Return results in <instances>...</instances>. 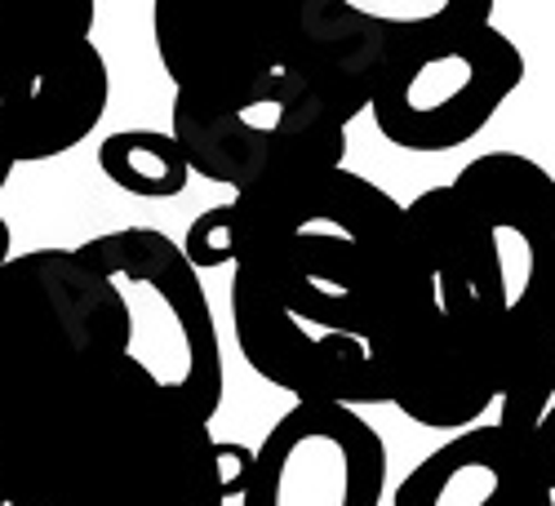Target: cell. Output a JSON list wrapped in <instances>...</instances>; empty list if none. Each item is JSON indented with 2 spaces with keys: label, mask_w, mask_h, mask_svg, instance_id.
Returning <instances> with one entry per match:
<instances>
[{
  "label": "cell",
  "mask_w": 555,
  "mask_h": 506,
  "mask_svg": "<svg viewBox=\"0 0 555 506\" xmlns=\"http://www.w3.org/2000/svg\"><path fill=\"white\" fill-rule=\"evenodd\" d=\"M525 497L529 476L520 453L498 423H476L431 449L396 484L391 506H525Z\"/></svg>",
  "instance_id": "obj_10"
},
{
  "label": "cell",
  "mask_w": 555,
  "mask_h": 506,
  "mask_svg": "<svg viewBox=\"0 0 555 506\" xmlns=\"http://www.w3.org/2000/svg\"><path fill=\"white\" fill-rule=\"evenodd\" d=\"M0 506H18V502H14V497H10L5 489H0Z\"/></svg>",
  "instance_id": "obj_16"
},
{
  "label": "cell",
  "mask_w": 555,
  "mask_h": 506,
  "mask_svg": "<svg viewBox=\"0 0 555 506\" xmlns=\"http://www.w3.org/2000/svg\"><path fill=\"white\" fill-rule=\"evenodd\" d=\"M525 54L502 27L453 36L396 63L369 99L374 129L413 156H444L489 129L525 85Z\"/></svg>",
  "instance_id": "obj_6"
},
{
  "label": "cell",
  "mask_w": 555,
  "mask_h": 506,
  "mask_svg": "<svg viewBox=\"0 0 555 506\" xmlns=\"http://www.w3.org/2000/svg\"><path fill=\"white\" fill-rule=\"evenodd\" d=\"M302 0H152V40L173 99H227L307 54Z\"/></svg>",
  "instance_id": "obj_7"
},
{
  "label": "cell",
  "mask_w": 555,
  "mask_h": 506,
  "mask_svg": "<svg viewBox=\"0 0 555 506\" xmlns=\"http://www.w3.org/2000/svg\"><path fill=\"white\" fill-rule=\"evenodd\" d=\"M249 467L125 351L120 298L76 249L0 267V489L18 506H227Z\"/></svg>",
  "instance_id": "obj_1"
},
{
  "label": "cell",
  "mask_w": 555,
  "mask_h": 506,
  "mask_svg": "<svg viewBox=\"0 0 555 506\" xmlns=\"http://www.w3.org/2000/svg\"><path fill=\"white\" fill-rule=\"evenodd\" d=\"M14 258V232H10V222L0 218V267H5Z\"/></svg>",
  "instance_id": "obj_14"
},
{
  "label": "cell",
  "mask_w": 555,
  "mask_h": 506,
  "mask_svg": "<svg viewBox=\"0 0 555 506\" xmlns=\"http://www.w3.org/2000/svg\"><path fill=\"white\" fill-rule=\"evenodd\" d=\"M99 169L112 187L138 200H173L188 192L192 165L169 129H116L99 143Z\"/></svg>",
  "instance_id": "obj_12"
},
{
  "label": "cell",
  "mask_w": 555,
  "mask_h": 506,
  "mask_svg": "<svg viewBox=\"0 0 555 506\" xmlns=\"http://www.w3.org/2000/svg\"><path fill=\"white\" fill-rule=\"evenodd\" d=\"M551 506H555V497H551Z\"/></svg>",
  "instance_id": "obj_17"
},
{
  "label": "cell",
  "mask_w": 555,
  "mask_h": 506,
  "mask_svg": "<svg viewBox=\"0 0 555 506\" xmlns=\"http://www.w3.org/2000/svg\"><path fill=\"white\" fill-rule=\"evenodd\" d=\"M360 112H369V89L307 44L294 67L227 99H173L169 133L192 173L245 196L343 169L347 133Z\"/></svg>",
  "instance_id": "obj_4"
},
{
  "label": "cell",
  "mask_w": 555,
  "mask_h": 506,
  "mask_svg": "<svg viewBox=\"0 0 555 506\" xmlns=\"http://www.w3.org/2000/svg\"><path fill=\"white\" fill-rule=\"evenodd\" d=\"M498 431L520 453L529 489L555 497V347L502 391Z\"/></svg>",
  "instance_id": "obj_11"
},
{
  "label": "cell",
  "mask_w": 555,
  "mask_h": 506,
  "mask_svg": "<svg viewBox=\"0 0 555 506\" xmlns=\"http://www.w3.org/2000/svg\"><path fill=\"white\" fill-rule=\"evenodd\" d=\"M76 254L116 289L125 311V351L196 418L214 423L227 391L222 342L201 271L156 226H120L76 245Z\"/></svg>",
  "instance_id": "obj_5"
},
{
  "label": "cell",
  "mask_w": 555,
  "mask_h": 506,
  "mask_svg": "<svg viewBox=\"0 0 555 506\" xmlns=\"http://www.w3.org/2000/svg\"><path fill=\"white\" fill-rule=\"evenodd\" d=\"M493 5L498 0H330L307 18V44L374 99L396 63L489 27Z\"/></svg>",
  "instance_id": "obj_9"
},
{
  "label": "cell",
  "mask_w": 555,
  "mask_h": 506,
  "mask_svg": "<svg viewBox=\"0 0 555 506\" xmlns=\"http://www.w3.org/2000/svg\"><path fill=\"white\" fill-rule=\"evenodd\" d=\"M231 325L245 364L315 404H391L423 320L409 209L347 165L231 196Z\"/></svg>",
  "instance_id": "obj_2"
},
{
  "label": "cell",
  "mask_w": 555,
  "mask_h": 506,
  "mask_svg": "<svg viewBox=\"0 0 555 506\" xmlns=\"http://www.w3.org/2000/svg\"><path fill=\"white\" fill-rule=\"evenodd\" d=\"M423 320L396 408L431 431H467L555 347V173L485 152L409 205Z\"/></svg>",
  "instance_id": "obj_3"
},
{
  "label": "cell",
  "mask_w": 555,
  "mask_h": 506,
  "mask_svg": "<svg viewBox=\"0 0 555 506\" xmlns=\"http://www.w3.org/2000/svg\"><path fill=\"white\" fill-rule=\"evenodd\" d=\"M18 165H14V156H10V147H5V125H0V192H5V182H10V173H14Z\"/></svg>",
  "instance_id": "obj_13"
},
{
  "label": "cell",
  "mask_w": 555,
  "mask_h": 506,
  "mask_svg": "<svg viewBox=\"0 0 555 506\" xmlns=\"http://www.w3.org/2000/svg\"><path fill=\"white\" fill-rule=\"evenodd\" d=\"M302 5H307V10H311V14H315V10H320V5H330V0H302Z\"/></svg>",
  "instance_id": "obj_15"
},
{
  "label": "cell",
  "mask_w": 555,
  "mask_h": 506,
  "mask_svg": "<svg viewBox=\"0 0 555 506\" xmlns=\"http://www.w3.org/2000/svg\"><path fill=\"white\" fill-rule=\"evenodd\" d=\"M387 444L360 408L294 400L254 449L241 506H383Z\"/></svg>",
  "instance_id": "obj_8"
}]
</instances>
